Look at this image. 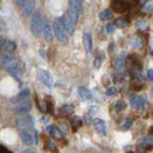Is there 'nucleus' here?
<instances>
[{
	"instance_id": "obj_1",
	"label": "nucleus",
	"mask_w": 153,
	"mask_h": 153,
	"mask_svg": "<svg viewBox=\"0 0 153 153\" xmlns=\"http://www.w3.org/2000/svg\"><path fill=\"white\" fill-rule=\"evenodd\" d=\"M42 18H41V14L40 12H34L33 16H32V20H31V31L32 33L39 37L41 34V30H42Z\"/></svg>"
},
{
	"instance_id": "obj_2",
	"label": "nucleus",
	"mask_w": 153,
	"mask_h": 153,
	"mask_svg": "<svg viewBox=\"0 0 153 153\" xmlns=\"http://www.w3.org/2000/svg\"><path fill=\"white\" fill-rule=\"evenodd\" d=\"M52 31H53L54 36L57 37V39L60 41V42H62V44H67V41H68L67 33L65 32V30L62 28V26L58 22V20L53 21V28H52Z\"/></svg>"
},
{
	"instance_id": "obj_3",
	"label": "nucleus",
	"mask_w": 153,
	"mask_h": 153,
	"mask_svg": "<svg viewBox=\"0 0 153 153\" xmlns=\"http://www.w3.org/2000/svg\"><path fill=\"white\" fill-rule=\"evenodd\" d=\"M19 134L21 140H22V143L25 145L31 146V145L34 144V139H36V135L34 134L36 133H34V131L32 128H21Z\"/></svg>"
},
{
	"instance_id": "obj_4",
	"label": "nucleus",
	"mask_w": 153,
	"mask_h": 153,
	"mask_svg": "<svg viewBox=\"0 0 153 153\" xmlns=\"http://www.w3.org/2000/svg\"><path fill=\"white\" fill-rule=\"evenodd\" d=\"M16 125L20 128H32L34 125V120L30 115L22 114L21 117L16 119Z\"/></svg>"
},
{
	"instance_id": "obj_5",
	"label": "nucleus",
	"mask_w": 153,
	"mask_h": 153,
	"mask_svg": "<svg viewBox=\"0 0 153 153\" xmlns=\"http://www.w3.org/2000/svg\"><path fill=\"white\" fill-rule=\"evenodd\" d=\"M58 22L62 26V28L65 30V32L70 36H72L74 33V30H76V25H73L70 20L67 19L65 16H61L59 19H58Z\"/></svg>"
},
{
	"instance_id": "obj_6",
	"label": "nucleus",
	"mask_w": 153,
	"mask_h": 153,
	"mask_svg": "<svg viewBox=\"0 0 153 153\" xmlns=\"http://www.w3.org/2000/svg\"><path fill=\"white\" fill-rule=\"evenodd\" d=\"M38 78H39V80H40L44 85H46L48 88H52V87H53V78H52V76H51L47 71H45V70H39Z\"/></svg>"
},
{
	"instance_id": "obj_7",
	"label": "nucleus",
	"mask_w": 153,
	"mask_h": 153,
	"mask_svg": "<svg viewBox=\"0 0 153 153\" xmlns=\"http://www.w3.org/2000/svg\"><path fill=\"white\" fill-rule=\"evenodd\" d=\"M146 104H147V100H146L145 97L143 96H134L131 99V106L133 108H135V110H143V108H145Z\"/></svg>"
},
{
	"instance_id": "obj_8",
	"label": "nucleus",
	"mask_w": 153,
	"mask_h": 153,
	"mask_svg": "<svg viewBox=\"0 0 153 153\" xmlns=\"http://www.w3.org/2000/svg\"><path fill=\"white\" fill-rule=\"evenodd\" d=\"M31 108H32V102L30 100H25V101L19 102L16 106L14 112L18 113V114H26V113H28L31 111Z\"/></svg>"
},
{
	"instance_id": "obj_9",
	"label": "nucleus",
	"mask_w": 153,
	"mask_h": 153,
	"mask_svg": "<svg viewBox=\"0 0 153 153\" xmlns=\"http://www.w3.org/2000/svg\"><path fill=\"white\" fill-rule=\"evenodd\" d=\"M41 33H42L44 38H45V40H46L47 42H51V41L53 40V31H52V26H51V24H50L47 20H45V22H42V30H41Z\"/></svg>"
},
{
	"instance_id": "obj_10",
	"label": "nucleus",
	"mask_w": 153,
	"mask_h": 153,
	"mask_svg": "<svg viewBox=\"0 0 153 153\" xmlns=\"http://www.w3.org/2000/svg\"><path fill=\"white\" fill-rule=\"evenodd\" d=\"M6 71L11 74V76H13L14 78H17L18 80L20 79V68H19V65L13 60V61H11V62H8V64H6Z\"/></svg>"
},
{
	"instance_id": "obj_11",
	"label": "nucleus",
	"mask_w": 153,
	"mask_h": 153,
	"mask_svg": "<svg viewBox=\"0 0 153 153\" xmlns=\"http://www.w3.org/2000/svg\"><path fill=\"white\" fill-rule=\"evenodd\" d=\"M34 5H36V0H25V2L22 4V14L25 17H28L33 13L34 10Z\"/></svg>"
},
{
	"instance_id": "obj_12",
	"label": "nucleus",
	"mask_w": 153,
	"mask_h": 153,
	"mask_svg": "<svg viewBox=\"0 0 153 153\" xmlns=\"http://www.w3.org/2000/svg\"><path fill=\"white\" fill-rule=\"evenodd\" d=\"M111 7L117 13H123V12H125L127 10V6L123 0H112Z\"/></svg>"
},
{
	"instance_id": "obj_13",
	"label": "nucleus",
	"mask_w": 153,
	"mask_h": 153,
	"mask_svg": "<svg viewBox=\"0 0 153 153\" xmlns=\"http://www.w3.org/2000/svg\"><path fill=\"white\" fill-rule=\"evenodd\" d=\"M47 131H48L50 135H51L53 139L61 140V139L64 138V135H62V132L60 131V128H59L58 126H56V125H50V126L47 127Z\"/></svg>"
},
{
	"instance_id": "obj_14",
	"label": "nucleus",
	"mask_w": 153,
	"mask_h": 153,
	"mask_svg": "<svg viewBox=\"0 0 153 153\" xmlns=\"http://www.w3.org/2000/svg\"><path fill=\"white\" fill-rule=\"evenodd\" d=\"M0 47H1L6 53H12L13 51H16L17 45H16V42L12 41V40H4V41L1 42V45H0Z\"/></svg>"
},
{
	"instance_id": "obj_15",
	"label": "nucleus",
	"mask_w": 153,
	"mask_h": 153,
	"mask_svg": "<svg viewBox=\"0 0 153 153\" xmlns=\"http://www.w3.org/2000/svg\"><path fill=\"white\" fill-rule=\"evenodd\" d=\"M92 36L90 32H85L84 33V45H85V50L86 52L90 54L92 52Z\"/></svg>"
},
{
	"instance_id": "obj_16",
	"label": "nucleus",
	"mask_w": 153,
	"mask_h": 153,
	"mask_svg": "<svg viewBox=\"0 0 153 153\" xmlns=\"http://www.w3.org/2000/svg\"><path fill=\"white\" fill-rule=\"evenodd\" d=\"M70 10L76 14H80L82 12V2L79 0H70Z\"/></svg>"
},
{
	"instance_id": "obj_17",
	"label": "nucleus",
	"mask_w": 153,
	"mask_h": 153,
	"mask_svg": "<svg viewBox=\"0 0 153 153\" xmlns=\"http://www.w3.org/2000/svg\"><path fill=\"white\" fill-rule=\"evenodd\" d=\"M28 97H30V91L28 90H22L19 94L17 97H14L12 99V102H16V104H19L21 101H25V100H28Z\"/></svg>"
},
{
	"instance_id": "obj_18",
	"label": "nucleus",
	"mask_w": 153,
	"mask_h": 153,
	"mask_svg": "<svg viewBox=\"0 0 153 153\" xmlns=\"http://www.w3.org/2000/svg\"><path fill=\"white\" fill-rule=\"evenodd\" d=\"M94 127H96V130L99 133L101 134L106 133V124H105V121L102 119H99L98 118V119L94 120Z\"/></svg>"
},
{
	"instance_id": "obj_19",
	"label": "nucleus",
	"mask_w": 153,
	"mask_h": 153,
	"mask_svg": "<svg viewBox=\"0 0 153 153\" xmlns=\"http://www.w3.org/2000/svg\"><path fill=\"white\" fill-rule=\"evenodd\" d=\"M78 93H79V96L81 99H84V100H90L91 98H92V93L86 88V87H79L78 88Z\"/></svg>"
},
{
	"instance_id": "obj_20",
	"label": "nucleus",
	"mask_w": 153,
	"mask_h": 153,
	"mask_svg": "<svg viewBox=\"0 0 153 153\" xmlns=\"http://www.w3.org/2000/svg\"><path fill=\"white\" fill-rule=\"evenodd\" d=\"M65 17L70 20V21H71L73 25H76V21H78V18H79V14H76V12H73V11H71V10H70V11H68V12L65 14Z\"/></svg>"
},
{
	"instance_id": "obj_21",
	"label": "nucleus",
	"mask_w": 153,
	"mask_h": 153,
	"mask_svg": "<svg viewBox=\"0 0 153 153\" xmlns=\"http://www.w3.org/2000/svg\"><path fill=\"white\" fill-rule=\"evenodd\" d=\"M124 64H125V54H124V53H121L119 57L117 58V60H115V65H114L115 68H117V70L123 68Z\"/></svg>"
},
{
	"instance_id": "obj_22",
	"label": "nucleus",
	"mask_w": 153,
	"mask_h": 153,
	"mask_svg": "<svg viewBox=\"0 0 153 153\" xmlns=\"http://www.w3.org/2000/svg\"><path fill=\"white\" fill-rule=\"evenodd\" d=\"M99 18H100V20H102V21H107V20H110L112 18V12L110 10H105V11H102L100 13Z\"/></svg>"
},
{
	"instance_id": "obj_23",
	"label": "nucleus",
	"mask_w": 153,
	"mask_h": 153,
	"mask_svg": "<svg viewBox=\"0 0 153 153\" xmlns=\"http://www.w3.org/2000/svg\"><path fill=\"white\" fill-rule=\"evenodd\" d=\"M127 25H128V21H127L126 19H124V18L117 19L115 20V24H114L115 27H119V28H124V27H126Z\"/></svg>"
},
{
	"instance_id": "obj_24",
	"label": "nucleus",
	"mask_w": 153,
	"mask_h": 153,
	"mask_svg": "<svg viewBox=\"0 0 153 153\" xmlns=\"http://www.w3.org/2000/svg\"><path fill=\"white\" fill-rule=\"evenodd\" d=\"M73 112V106H70V105H66V106H62L60 108V113L61 114H71Z\"/></svg>"
},
{
	"instance_id": "obj_25",
	"label": "nucleus",
	"mask_w": 153,
	"mask_h": 153,
	"mask_svg": "<svg viewBox=\"0 0 153 153\" xmlns=\"http://www.w3.org/2000/svg\"><path fill=\"white\" fill-rule=\"evenodd\" d=\"M125 107H126V104H125L124 100H119V101H117L114 105L115 111H123Z\"/></svg>"
},
{
	"instance_id": "obj_26",
	"label": "nucleus",
	"mask_w": 153,
	"mask_h": 153,
	"mask_svg": "<svg viewBox=\"0 0 153 153\" xmlns=\"http://www.w3.org/2000/svg\"><path fill=\"white\" fill-rule=\"evenodd\" d=\"M131 126H132V120L131 119H126V121L124 123V125L121 126V128L125 131V130H128Z\"/></svg>"
},
{
	"instance_id": "obj_27",
	"label": "nucleus",
	"mask_w": 153,
	"mask_h": 153,
	"mask_svg": "<svg viewBox=\"0 0 153 153\" xmlns=\"http://www.w3.org/2000/svg\"><path fill=\"white\" fill-rule=\"evenodd\" d=\"M106 94L110 97H113L117 94V88L115 87H108L107 90H106Z\"/></svg>"
},
{
	"instance_id": "obj_28",
	"label": "nucleus",
	"mask_w": 153,
	"mask_h": 153,
	"mask_svg": "<svg viewBox=\"0 0 153 153\" xmlns=\"http://www.w3.org/2000/svg\"><path fill=\"white\" fill-rule=\"evenodd\" d=\"M143 11H144V12H152V4H151V2L145 4L144 7H143Z\"/></svg>"
},
{
	"instance_id": "obj_29",
	"label": "nucleus",
	"mask_w": 153,
	"mask_h": 153,
	"mask_svg": "<svg viewBox=\"0 0 153 153\" xmlns=\"http://www.w3.org/2000/svg\"><path fill=\"white\" fill-rule=\"evenodd\" d=\"M101 61H102L101 58H99V57L96 58V60H94V67H96V68H99V67L101 66Z\"/></svg>"
},
{
	"instance_id": "obj_30",
	"label": "nucleus",
	"mask_w": 153,
	"mask_h": 153,
	"mask_svg": "<svg viewBox=\"0 0 153 153\" xmlns=\"http://www.w3.org/2000/svg\"><path fill=\"white\" fill-rule=\"evenodd\" d=\"M106 30L108 33H113L114 32V25H107L106 26Z\"/></svg>"
},
{
	"instance_id": "obj_31",
	"label": "nucleus",
	"mask_w": 153,
	"mask_h": 153,
	"mask_svg": "<svg viewBox=\"0 0 153 153\" xmlns=\"http://www.w3.org/2000/svg\"><path fill=\"white\" fill-rule=\"evenodd\" d=\"M143 143L144 144H146V143H149L150 145L152 144V137H147V138H144V140H143Z\"/></svg>"
},
{
	"instance_id": "obj_32",
	"label": "nucleus",
	"mask_w": 153,
	"mask_h": 153,
	"mask_svg": "<svg viewBox=\"0 0 153 153\" xmlns=\"http://www.w3.org/2000/svg\"><path fill=\"white\" fill-rule=\"evenodd\" d=\"M0 153H12L10 150H7L6 147H4V146H0Z\"/></svg>"
},
{
	"instance_id": "obj_33",
	"label": "nucleus",
	"mask_w": 153,
	"mask_h": 153,
	"mask_svg": "<svg viewBox=\"0 0 153 153\" xmlns=\"http://www.w3.org/2000/svg\"><path fill=\"white\" fill-rule=\"evenodd\" d=\"M147 76H149V80H150V81H152L153 80V71L152 70H149V72H147Z\"/></svg>"
},
{
	"instance_id": "obj_34",
	"label": "nucleus",
	"mask_w": 153,
	"mask_h": 153,
	"mask_svg": "<svg viewBox=\"0 0 153 153\" xmlns=\"http://www.w3.org/2000/svg\"><path fill=\"white\" fill-rule=\"evenodd\" d=\"M25 2V0H16V4H17V6H19V7H21L22 6V4Z\"/></svg>"
},
{
	"instance_id": "obj_35",
	"label": "nucleus",
	"mask_w": 153,
	"mask_h": 153,
	"mask_svg": "<svg viewBox=\"0 0 153 153\" xmlns=\"http://www.w3.org/2000/svg\"><path fill=\"white\" fill-rule=\"evenodd\" d=\"M138 2H139L140 5H145V4L150 2V0H138Z\"/></svg>"
},
{
	"instance_id": "obj_36",
	"label": "nucleus",
	"mask_w": 153,
	"mask_h": 153,
	"mask_svg": "<svg viewBox=\"0 0 153 153\" xmlns=\"http://www.w3.org/2000/svg\"><path fill=\"white\" fill-rule=\"evenodd\" d=\"M22 153H36L33 150H25V151H22Z\"/></svg>"
},
{
	"instance_id": "obj_37",
	"label": "nucleus",
	"mask_w": 153,
	"mask_h": 153,
	"mask_svg": "<svg viewBox=\"0 0 153 153\" xmlns=\"http://www.w3.org/2000/svg\"><path fill=\"white\" fill-rule=\"evenodd\" d=\"M79 1H81V2H82V1H84V0H79Z\"/></svg>"
},
{
	"instance_id": "obj_38",
	"label": "nucleus",
	"mask_w": 153,
	"mask_h": 153,
	"mask_svg": "<svg viewBox=\"0 0 153 153\" xmlns=\"http://www.w3.org/2000/svg\"><path fill=\"white\" fill-rule=\"evenodd\" d=\"M130 153H134V152H130Z\"/></svg>"
}]
</instances>
